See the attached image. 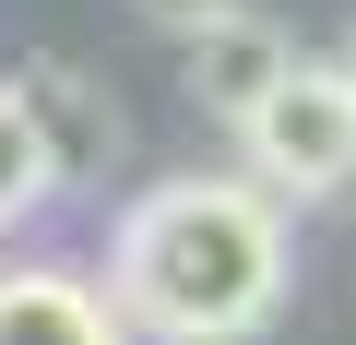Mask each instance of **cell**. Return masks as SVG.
<instances>
[{"instance_id":"277c9868","label":"cell","mask_w":356,"mask_h":345,"mask_svg":"<svg viewBox=\"0 0 356 345\" xmlns=\"http://www.w3.org/2000/svg\"><path fill=\"white\" fill-rule=\"evenodd\" d=\"M0 345H131L119 298L60 274V262H13L0 274Z\"/></svg>"},{"instance_id":"3957f363","label":"cell","mask_w":356,"mask_h":345,"mask_svg":"<svg viewBox=\"0 0 356 345\" xmlns=\"http://www.w3.org/2000/svg\"><path fill=\"white\" fill-rule=\"evenodd\" d=\"M285 72H297V48H285L261 13H226V24H202V36H191V60H178L191 107H202V119H226V131H238V119H250V107L285 84Z\"/></svg>"},{"instance_id":"5b68a950","label":"cell","mask_w":356,"mask_h":345,"mask_svg":"<svg viewBox=\"0 0 356 345\" xmlns=\"http://www.w3.org/2000/svg\"><path fill=\"white\" fill-rule=\"evenodd\" d=\"M13 84H24V107H36V131L60 143V179H83V167L119 155V107H107V84H83L72 60H36V72H13Z\"/></svg>"},{"instance_id":"52a82bcc","label":"cell","mask_w":356,"mask_h":345,"mask_svg":"<svg viewBox=\"0 0 356 345\" xmlns=\"http://www.w3.org/2000/svg\"><path fill=\"white\" fill-rule=\"evenodd\" d=\"M143 24H166V36H202V24H226V13H250V0H131Z\"/></svg>"},{"instance_id":"8992f818","label":"cell","mask_w":356,"mask_h":345,"mask_svg":"<svg viewBox=\"0 0 356 345\" xmlns=\"http://www.w3.org/2000/svg\"><path fill=\"white\" fill-rule=\"evenodd\" d=\"M48 191H60V143L36 131L24 84H0V227H24V215H36Z\"/></svg>"},{"instance_id":"ba28073f","label":"cell","mask_w":356,"mask_h":345,"mask_svg":"<svg viewBox=\"0 0 356 345\" xmlns=\"http://www.w3.org/2000/svg\"><path fill=\"white\" fill-rule=\"evenodd\" d=\"M344 72H356V60H344Z\"/></svg>"},{"instance_id":"7a4b0ae2","label":"cell","mask_w":356,"mask_h":345,"mask_svg":"<svg viewBox=\"0 0 356 345\" xmlns=\"http://www.w3.org/2000/svg\"><path fill=\"white\" fill-rule=\"evenodd\" d=\"M238 155H250V179L285 191V203H321L356 179V72L344 60H297L250 119H238Z\"/></svg>"},{"instance_id":"6da1fadb","label":"cell","mask_w":356,"mask_h":345,"mask_svg":"<svg viewBox=\"0 0 356 345\" xmlns=\"http://www.w3.org/2000/svg\"><path fill=\"white\" fill-rule=\"evenodd\" d=\"M107 298L154 345H250L285 309V191L261 179H154L107 238Z\"/></svg>"}]
</instances>
